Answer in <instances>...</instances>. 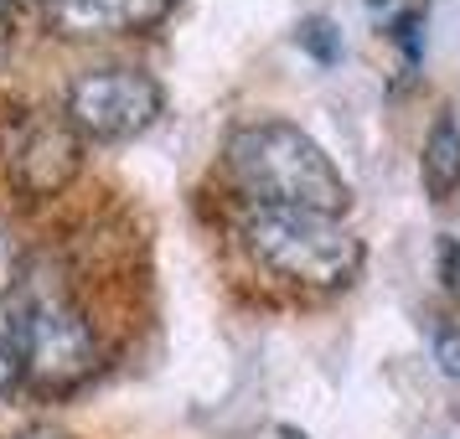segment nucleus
Segmentation results:
<instances>
[{"label": "nucleus", "mask_w": 460, "mask_h": 439, "mask_svg": "<svg viewBox=\"0 0 460 439\" xmlns=\"http://www.w3.org/2000/svg\"><path fill=\"white\" fill-rule=\"evenodd\" d=\"M0 336L16 377L52 393L84 382L99 362V336L88 326L84 305L73 300L63 274H52L47 264L11 269V285L0 294Z\"/></svg>", "instance_id": "nucleus-1"}, {"label": "nucleus", "mask_w": 460, "mask_h": 439, "mask_svg": "<svg viewBox=\"0 0 460 439\" xmlns=\"http://www.w3.org/2000/svg\"><path fill=\"white\" fill-rule=\"evenodd\" d=\"M228 176L249 197V207H311L341 217L352 197L332 155L285 119H259L238 129L228 140Z\"/></svg>", "instance_id": "nucleus-2"}, {"label": "nucleus", "mask_w": 460, "mask_h": 439, "mask_svg": "<svg viewBox=\"0 0 460 439\" xmlns=\"http://www.w3.org/2000/svg\"><path fill=\"white\" fill-rule=\"evenodd\" d=\"M238 238L259 269L300 290H336L362 264L352 228L332 212L311 207H249Z\"/></svg>", "instance_id": "nucleus-3"}, {"label": "nucleus", "mask_w": 460, "mask_h": 439, "mask_svg": "<svg viewBox=\"0 0 460 439\" xmlns=\"http://www.w3.org/2000/svg\"><path fill=\"white\" fill-rule=\"evenodd\" d=\"M84 171V140L58 109L22 104L0 114V187L22 202H47Z\"/></svg>", "instance_id": "nucleus-4"}, {"label": "nucleus", "mask_w": 460, "mask_h": 439, "mask_svg": "<svg viewBox=\"0 0 460 439\" xmlns=\"http://www.w3.org/2000/svg\"><path fill=\"white\" fill-rule=\"evenodd\" d=\"M161 114V83L146 67H88L67 83L63 119L78 129V140H129L155 125Z\"/></svg>", "instance_id": "nucleus-5"}, {"label": "nucleus", "mask_w": 460, "mask_h": 439, "mask_svg": "<svg viewBox=\"0 0 460 439\" xmlns=\"http://www.w3.org/2000/svg\"><path fill=\"white\" fill-rule=\"evenodd\" d=\"M166 11L171 0H42V22L73 42L140 31V26H155Z\"/></svg>", "instance_id": "nucleus-6"}, {"label": "nucleus", "mask_w": 460, "mask_h": 439, "mask_svg": "<svg viewBox=\"0 0 460 439\" xmlns=\"http://www.w3.org/2000/svg\"><path fill=\"white\" fill-rule=\"evenodd\" d=\"M419 176H424V191L435 202H450L460 191V125L450 114H439L435 129L424 135V155H419Z\"/></svg>", "instance_id": "nucleus-7"}, {"label": "nucleus", "mask_w": 460, "mask_h": 439, "mask_svg": "<svg viewBox=\"0 0 460 439\" xmlns=\"http://www.w3.org/2000/svg\"><path fill=\"white\" fill-rule=\"evenodd\" d=\"M300 47H311L321 63H332L336 52H341V37L332 31V22H321V16H311V22H300Z\"/></svg>", "instance_id": "nucleus-8"}, {"label": "nucleus", "mask_w": 460, "mask_h": 439, "mask_svg": "<svg viewBox=\"0 0 460 439\" xmlns=\"http://www.w3.org/2000/svg\"><path fill=\"white\" fill-rule=\"evenodd\" d=\"M435 356L445 377H460V326H439L435 331Z\"/></svg>", "instance_id": "nucleus-9"}, {"label": "nucleus", "mask_w": 460, "mask_h": 439, "mask_svg": "<svg viewBox=\"0 0 460 439\" xmlns=\"http://www.w3.org/2000/svg\"><path fill=\"white\" fill-rule=\"evenodd\" d=\"M439 269H445L450 294H460V243H456V238H445V243H439Z\"/></svg>", "instance_id": "nucleus-10"}, {"label": "nucleus", "mask_w": 460, "mask_h": 439, "mask_svg": "<svg viewBox=\"0 0 460 439\" xmlns=\"http://www.w3.org/2000/svg\"><path fill=\"white\" fill-rule=\"evenodd\" d=\"M16 382V367H11V352H5V336H0V393Z\"/></svg>", "instance_id": "nucleus-11"}, {"label": "nucleus", "mask_w": 460, "mask_h": 439, "mask_svg": "<svg viewBox=\"0 0 460 439\" xmlns=\"http://www.w3.org/2000/svg\"><path fill=\"white\" fill-rule=\"evenodd\" d=\"M16 11H22V0H0V31H11V22H16Z\"/></svg>", "instance_id": "nucleus-12"}, {"label": "nucleus", "mask_w": 460, "mask_h": 439, "mask_svg": "<svg viewBox=\"0 0 460 439\" xmlns=\"http://www.w3.org/2000/svg\"><path fill=\"white\" fill-rule=\"evenodd\" d=\"M16 439H67V435H63V429H22Z\"/></svg>", "instance_id": "nucleus-13"}]
</instances>
